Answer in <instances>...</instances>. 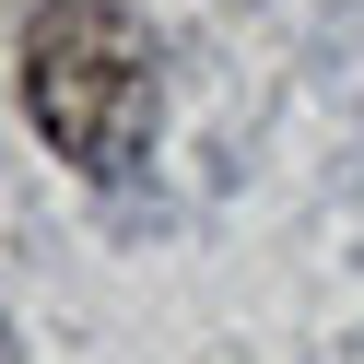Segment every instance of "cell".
<instances>
[{
    "label": "cell",
    "mask_w": 364,
    "mask_h": 364,
    "mask_svg": "<svg viewBox=\"0 0 364 364\" xmlns=\"http://www.w3.org/2000/svg\"><path fill=\"white\" fill-rule=\"evenodd\" d=\"M24 106L48 129V153H71L82 176H129L153 129V48L118 0H36L24 24Z\"/></svg>",
    "instance_id": "6da1fadb"
}]
</instances>
